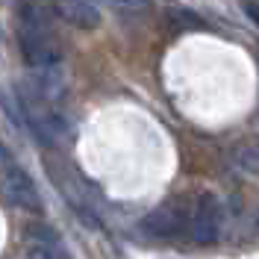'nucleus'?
Returning a JSON list of instances; mask_svg holds the SVG:
<instances>
[{
  "label": "nucleus",
  "instance_id": "obj_1",
  "mask_svg": "<svg viewBox=\"0 0 259 259\" xmlns=\"http://www.w3.org/2000/svg\"><path fill=\"white\" fill-rule=\"evenodd\" d=\"M18 50L24 56V62L38 68V71H53L56 65L62 62V48L56 41V35L48 30L45 18H38V6H18Z\"/></svg>",
  "mask_w": 259,
  "mask_h": 259
},
{
  "label": "nucleus",
  "instance_id": "obj_2",
  "mask_svg": "<svg viewBox=\"0 0 259 259\" xmlns=\"http://www.w3.org/2000/svg\"><path fill=\"white\" fill-rule=\"evenodd\" d=\"M189 218H192V206H186V200L177 197V200H168L153 212H147L139 230L150 239H177L183 230H189Z\"/></svg>",
  "mask_w": 259,
  "mask_h": 259
},
{
  "label": "nucleus",
  "instance_id": "obj_3",
  "mask_svg": "<svg viewBox=\"0 0 259 259\" xmlns=\"http://www.w3.org/2000/svg\"><path fill=\"white\" fill-rule=\"evenodd\" d=\"M189 236L200 247H209L221 239V200L212 192L197 194L189 218Z\"/></svg>",
  "mask_w": 259,
  "mask_h": 259
},
{
  "label": "nucleus",
  "instance_id": "obj_4",
  "mask_svg": "<svg viewBox=\"0 0 259 259\" xmlns=\"http://www.w3.org/2000/svg\"><path fill=\"white\" fill-rule=\"evenodd\" d=\"M0 194H3V200H6L9 206H15V209H27V212L41 209V194L35 189L32 177L24 168H18L15 162H12L9 168H3V174H0Z\"/></svg>",
  "mask_w": 259,
  "mask_h": 259
},
{
  "label": "nucleus",
  "instance_id": "obj_5",
  "mask_svg": "<svg viewBox=\"0 0 259 259\" xmlns=\"http://www.w3.org/2000/svg\"><path fill=\"white\" fill-rule=\"evenodd\" d=\"M21 103H24V112H27V124H30V130L41 139V142H48V145H56L59 139H65L68 136V118H65L62 112H56V109H50L48 100H24L21 97Z\"/></svg>",
  "mask_w": 259,
  "mask_h": 259
},
{
  "label": "nucleus",
  "instance_id": "obj_6",
  "mask_svg": "<svg viewBox=\"0 0 259 259\" xmlns=\"http://www.w3.org/2000/svg\"><path fill=\"white\" fill-rule=\"evenodd\" d=\"M24 253L27 259H71L59 233L50 224H27L24 230Z\"/></svg>",
  "mask_w": 259,
  "mask_h": 259
},
{
  "label": "nucleus",
  "instance_id": "obj_7",
  "mask_svg": "<svg viewBox=\"0 0 259 259\" xmlns=\"http://www.w3.org/2000/svg\"><path fill=\"white\" fill-rule=\"evenodd\" d=\"M62 21H68L71 27H80V30H95L100 24V9L95 3H85V0H65L53 6Z\"/></svg>",
  "mask_w": 259,
  "mask_h": 259
},
{
  "label": "nucleus",
  "instance_id": "obj_8",
  "mask_svg": "<svg viewBox=\"0 0 259 259\" xmlns=\"http://www.w3.org/2000/svg\"><path fill=\"white\" fill-rule=\"evenodd\" d=\"M242 12L259 27V3H242Z\"/></svg>",
  "mask_w": 259,
  "mask_h": 259
},
{
  "label": "nucleus",
  "instance_id": "obj_9",
  "mask_svg": "<svg viewBox=\"0 0 259 259\" xmlns=\"http://www.w3.org/2000/svg\"><path fill=\"white\" fill-rule=\"evenodd\" d=\"M9 165H12V153H9L6 145L0 142V168H9Z\"/></svg>",
  "mask_w": 259,
  "mask_h": 259
}]
</instances>
